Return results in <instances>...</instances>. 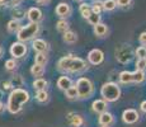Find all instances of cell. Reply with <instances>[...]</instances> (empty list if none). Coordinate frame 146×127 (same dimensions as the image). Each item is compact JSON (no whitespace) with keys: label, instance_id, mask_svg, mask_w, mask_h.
Instances as JSON below:
<instances>
[{"label":"cell","instance_id":"obj_1","mask_svg":"<svg viewBox=\"0 0 146 127\" xmlns=\"http://www.w3.org/2000/svg\"><path fill=\"white\" fill-rule=\"evenodd\" d=\"M29 93L26 89L22 88H14L10 92L9 97H8V103H7V109L12 114H17L22 111L23 106L29 102Z\"/></svg>","mask_w":146,"mask_h":127},{"label":"cell","instance_id":"obj_2","mask_svg":"<svg viewBox=\"0 0 146 127\" xmlns=\"http://www.w3.org/2000/svg\"><path fill=\"white\" fill-rule=\"evenodd\" d=\"M88 69V64L80 57L75 56H65L60 59L57 63V70L61 72H71V74H80Z\"/></svg>","mask_w":146,"mask_h":127},{"label":"cell","instance_id":"obj_3","mask_svg":"<svg viewBox=\"0 0 146 127\" xmlns=\"http://www.w3.org/2000/svg\"><path fill=\"white\" fill-rule=\"evenodd\" d=\"M100 95L106 102L113 103L121 98V88L117 83L108 81V83L103 84L102 88H100Z\"/></svg>","mask_w":146,"mask_h":127},{"label":"cell","instance_id":"obj_4","mask_svg":"<svg viewBox=\"0 0 146 127\" xmlns=\"http://www.w3.org/2000/svg\"><path fill=\"white\" fill-rule=\"evenodd\" d=\"M40 33V23H28L26 25H22L21 29L17 32V38L18 41L21 42H28V41H32L35 39L36 36Z\"/></svg>","mask_w":146,"mask_h":127},{"label":"cell","instance_id":"obj_5","mask_svg":"<svg viewBox=\"0 0 146 127\" xmlns=\"http://www.w3.org/2000/svg\"><path fill=\"white\" fill-rule=\"evenodd\" d=\"M76 89H78V94H79L80 99H88L93 95L94 93V85L92 83L90 79L88 78H79L76 81Z\"/></svg>","mask_w":146,"mask_h":127},{"label":"cell","instance_id":"obj_6","mask_svg":"<svg viewBox=\"0 0 146 127\" xmlns=\"http://www.w3.org/2000/svg\"><path fill=\"white\" fill-rule=\"evenodd\" d=\"M132 57H133V51L131 49V46H128V45H123L118 50H116V59L121 64L126 65L131 63Z\"/></svg>","mask_w":146,"mask_h":127},{"label":"cell","instance_id":"obj_7","mask_svg":"<svg viewBox=\"0 0 146 127\" xmlns=\"http://www.w3.org/2000/svg\"><path fill=\"white\" fill-rule=\"evenodd\" d=\"M27 51H28V49H27L26 43H24V42L18 41V42L12 43L9 52H10V55H12L14 59H22V57H24V56L27 55Z\"/></svg>","mask_w":146,"mask_h":127},{"label":"cell","instance_id":"obj_8","mask_svg":"<svg viewBox=\"0 0 146 127\" xmlns=\"http://www.w3.org/2000/svg\"><path fill=\"white\" fill-rule=\"evenodd\" d=\"M140 118V114L136 109H132V108H128V109H125L122 113V121L126 123V125H133L139 121Z\"/></svg>","mask_w":146,"mask_h":127},{"label":"cell","instance_id":"obj_9","mask_svg":"<svg viewBox=\"0 0 146 127\" xmlns=\"http://www.w3.org/2000/svg\"><path fill=\"white\" fill-rule=\"evenodd\" d=\"M88 61L92 65H100L104 61V53L99 49H93L88 53Z\"/></svg>","mask_w":146,"mask_h":127},{"label":"cell","instance_id":"obj_10","mask_svg":"<svg viewBox=\"0 0 146 127\" xmlns=\"http://www.w3.org/2000/svg\"><path fill=\"white\" fill-rule=\"evenodd\" d=\"M27 18L29 19V22L40 23L42 19H43V14H42L41 9H38V8H29L27 12Z\"/></svg>","mask_w":146,"mask_h":127},{"label":"cell","instance_id":"obj_11","mask_svg":"<svg viewBox=\"0 0 146 127\" xmlns=\"http://www.w3.org/2000/svg\"><path fill=\"white\" fill-rule=\"evenodd\" d=\"M55 13L57 17L65 19L67 17H70V14H71V7H70L67 3H60V4L56 7Z\"/></svg>","mask_w":146,"mask_h":127},{"label":"cell","instance_id":"obj_12","mask_svg":"<svg viewBox=\"0 0 146 127\" xmlns=\"http://www.w3.org/2000/svg\"><path fill=\"white\" fill-rule=\"evenodd\" d=\"M107 103H108V102H106L104 99H97L92 104V109L98 114L104 113V112L108 111V104Z\"/></svg>","mask_w":146,"mask_h":127},{"label":"cell","instance_id":"obj_13","mask_svg":"<svg viewBox=\"0 0 146 127\" xmlns=\"http://www.w3.org/2000/svg\"><path fill=\"white\" fill-rule=\"evenodd\" d=\"M32 49L36 52H46L47 49H48V45H47V42L44 39L35 38V39H32Z\"/></svg>","mask_w":146,"mask_h":127},{"label":"cell","instance_id":"obj_14","mask_svg":"<svg viewBox=\"0 0 146 127\" xmlns=\"http://www.w3.org/2000/svg\"><path fill=\"white\" fill-rule=\"evenodd\" d=\"M114 118H113V114L109 113L108 111L104 112V113H100L99 117H98V122H99L100 126H111L113 123Z\"/></svg>","mask_w":146,"mask_h":127},{"label":"cell","instance_id":"obj_15","mask_svg":"<svg viewBox=\"0 0 146 127\" xmlns=\"http://www.w3.org/2000/svg\"><path fill=\"white\" fill-rule=\"evenodd\" d=\"M72 85V80L69 78V76H66V75H64V76H60L58 78V80H57V86H58V89H61V90H65L67 88H70V86Z\"/></svg>","mask_w":146,"mask_h":127},{"label":"cell","instance_id":"obj_16","mask_svg":"<svg viewBox=\"0 0 146 127\" xmlns=\"http://www.w3.org/2000/svg\"><path fill=\"white\" fill-rule=\"evenodd\" d=\"M121 84H131L133 83V72L131 71H122L118 76Z\"/></svg>","mask_w":146,"mask_h":127},{"label":"cell","instance_id":"obj_17","mask_svg":"<svg viewBox=\"0 0 146 127\" xmlns=\"http://www.w3.org/2000/svg\"><path fill=\"white\" fill-rule=\"evenodd\" d=\"M108 33V27L104 23H98L97 25H94V35L97 37H104Z\"/></svg>","mask_w":146,"mask_h":127},{"label":"cell","instance_id":"obj_18","mask_svg":"<svg viewBox=\"0 0 146 127\" xmlns=\"http://www.w3.org/2000/svg\"><path fill=\"white\" fill-rule=\"evenodd\" d=\"M62 39H64V42H66V43L72 45V43H75V42L78 41V35L75 32H72V31L69 29V31H66V32L64 33Z\"/></svg>","mask_w":146,"mask_h":127},{"label":"cell","instance_id":"obj_19","mask_svg":"<svg viewBox=\"0 0 146 127\" xmlns=\"http://www.w3.org/2000/svg\"><path fill=\"white\" fill-rule=\"evenodd\" d=\"M70 120V125H71L72 127H81L84 123V120L83 117L79 114H69V117H67Z\"/></svg>","mask_w":146,"mask_h":127},{"label":"cell","instance_id":"obj_20","mask_svg":"<svg viewBox=\"0 0 146 127\" xmlns=\"http://www.w3.org/2000/svg\"><path fill=\"white\" fill-rule=\"evenodd\" d=\"M79 12H80L81 15H83V18L88 19V17L93 13V10H92V5H89L88 3H81L80 7H79Z\"/></svg>","mask_w":146,"mask_h":127},{"label":"cell","instance_id":"obj_21","mask_svg":"<svg viewBox=\"0 0 146 127\" xmlns=\"http://www.w3.org/2000/svg\"><path fill=\"white\" fill-rule=\"evenodd\" d=\"M21 21H17V19H12L10 22H8V32L9 33H17L19 29H21Z\"/></svg>","mask_w":146,"mask_h":127},{"label":"cell","instance_id":"obj_22","mask_svg":"<svg viewBox=\"0 0 146 127\" xmlns=\"http://www.w3.org/2000/svg\"><path fill=\"white\" fill-rule=\"evenodd\" d=\"M65 97L67 99H78L79 98V94H78V89H76V85H71L70 88H67L65 90Z\"/></svg>","mask_w":146,"mask_h":127},{"label":"cell","instance_id":"obj_23","mask_svg":"<svg viewBox=\"0 0 146 127\" xmlns=\"http://www.w3.org/2000/svg\"><path fill=\"white\" fill-rule=\"evenodd\" d=\"M12 15H13V19H17V21H22L23 18H26L27 13L24 9H22V8L19 7H15L14 9L12 10Z\"/></svg>","mask_w":146,"mask_h":127},{"label":"cell","instance_id":"obj_24","mask_svg":"<svg viewBox=\"0 0 146 127\" xmlns=\"http://www.w3.org/2000/svg\"><path fill=\"white\" fill-rule=\"evenodd\" d=\"M31 74L33 76H37L40 78L44 74V65H40V64H35L32 67H31Z\"/></svg>","mask_w":146,"mask_h":127},{"label":"cell","instance_id":"obj_25","mask_svg":"<svg viewBox=\"0 0 146 127\" xmlns=\"http://www.w3.org/2000/svg\"><path fill=\"white\" fill-rule=\"evenodd\" d=\"M33 88L35 90H43L47 88V85H48V83H47V80H44V79L42 78H37L35 81H33Z\"/></svg>","mask_w":146,"mask_h":127},{"label":"cell","instance_id":"obj_26","mask_svg":"<svg viewBox=\"0 0 146 127\" xmlns=\"http://www.w3.org/2000/svg\"><path fill=\"white\" fill-rule=\"evenodd\" d=\"M145 79H146L145 71H142V70H136V71H133V83L141 84L142 81H145Z\"/></svg>","mask_w":146,"mask_h":127},{"label":"cell","instance_id":"obj_27","mask_svg":"<svg viewBox=\"0 0 146 127\" xmlns=\"http://www.w3.org/2000/svg\"><path fill=\"white\" fill-rule=\"evenodd\" d=\"M36 100L40 102V103H46L48 100V93L46 92V89L37 90V93H36Z\"/></svg>","mask_w":146,"mask_h":127},{"label":"cell","instance_id":"obj_28","mask_svg":"<svg viewBox=\"0 0 146 127\" xmlns=\"http://www.w3.org/2000/svg\"><path fill=\"white\" fill-rule=\"evenodd\" d=\"M56 28H57V31L58 32H61V33H65L66 31H69V23H67V21L66 19H64V18H61L60 21L56 23Z\"/></svg>","mask_w":146,"mask_h":127},{"label":"cell","instance_id":"obj_29","mask_svg":"<svg viewBox=\"0 0 146 127\" xmlns=\"http://www.w3.org/2000/svg\"><path fill=\"white\" fill-rule=\"evenodd\" d=\"M47 63V56L46 52H37L35 56V64H40V65H46Z\"/></svg>","mask_w":146,"mask_h":127},{"label":"cell","instance_id":"obj_30","mask_svg":"<svg viewBox=\"0 0 146 127\" xmlns=\"http://www.w3.org/2000/svg\"><path fill=\"white\" fill-rule=\"evenodd\" d=\"M103 5H104L106 12H112V10H114L117 7H118L116 0H104V1H103Z\"/></svg>","mask_w":146,"mask_h":127},{"label":"cell","instance_id":"obj_31","mask_svg":"<svg viewBox=\"0 0 146 127\" xmlns=\"http://www.w3.org/2000/svg\"><path fill=\"white\" fill-rule=\"evenodd\" d=\"M100 19H102L100 14H98V13H92L88 17V19H86V21L89 22V24H92V25H97L98 23H100Z\"/></svg>","mask_w":146,"mask_h":127},{"label":"cell","instance_id":"obj_32","mask_svg":"<svg viewBox=\"0 0 146 127\" xmlns=\"http://www.w3.org/2000/svg\"><path fill=\"white\" fill-rule=\"evenodd\" d=\"M92 10L93 13H98L100 14L104 10V5H103V1H99V0H95V1L92 4Z\"/></svg>","mask_w":146,"mask_h":127},{"label":"cell","instance_id":"obj_33","mask_svg":"<svg viewBox=\"0 0 146 127\" xmlns=\"http://www.w3.org/2000/svg\"><path fill=\"white\" fill-rule=\"evenodd\" d=\"M5 69L8 71H13V70L17 69V61L15 59H10V60H7L5 61Z\"/></svg>","mask_w":146,"mask_h":127},{"label":"cell","instance_id":"obj_34","mask_svg":"<svg viewBox=\"0 0 146 127\" xmlns=\"http://www.w3.org/2000/svg\"><path fill=\"white\" fill-rule=\"evenodd\" d=\"M10 81H12L13 86H15V88H19V86L23 85V78L21 75H14Z\"/></svg>","mask_w":146,"mask_h":127},{"label":"cell","instance_id":"obj_35","mask_svg":"<svg viewBox=\"0 0 146 127\" xmlns=\"http://www.w3.org/2000/svg\"><path fill=\"white\" fill-rule=\"evenodd\" d=\"M135 55L137 56V59H146V47L145 46L137 47L136 51H135Z\"/></svg>","mask_w":146,"mask_h":127},{"label":"cell","instance_id":"obj_36","mask_svg":"<svg viewBox=\"0 0 146 127\" xmlns=\"http://www.w3.org/2000/svg\"><path fill=\"white\" fill-rule=\"evenodd\" d=\"M136 70H146V59H137L136 61Z\"/></svg>","mask_w":146,"mask_h":127},{"label":"cell","instance_id":"obj_37","mask_svg":"<svg viewBox=\"0 0 146 127\" xmlns=\"http://www.w3.org/2000/svg\"><path fill=\"white\" fill-rule=\"evenodd\" d=\"M131 1H132V0H117V5L121 8H126L131 4Z\"/></svg>","mask_w":146,"mask_h":127},{"label":"cell","instance_id":"obj_38","mask_svg":"<svg viewBox=\"0 0 146 127\" xmlns=\"http://www.w3.org/2000/svg\"><path fill=\"white\" fill-rule=\"evenodd\" d=\"M1 85H3V89H4V90H10L13 88V84H12V81H10V80L9 81H3Z\"/></svg>","mask_w":146,"mask_h":127},{"label":"cell","instance_id":"obj_39","mask_svg":"<svg viewBox=\"0 0 146 127\" xmlns=\"http://www.w3.org/2000/svg\"><path fill=\"white\" fill-rule=\"evenodd\" d=\"M139 41L142 46H146V32H142L141 35L139 36Z\"/></svg>","mask_w":146,"mask_h":127},{"label":"cell","instance_id":"obj_40","mask_svg":"<svg viewBox=\"0 0 146 127\" xmlns=\"http://www.w3.org/2000/svg\"><path fill=\"white\" fill-rule=\"evenodd\" d=\"M5 109H7V106H5V104L3 103L1 100H0V114H1V113H4V111H5Z\"/></svg>","mask_w":146,"mask_h":127},{"label":"cell","instance_id":"obj_41","mask_svg":"<svg viewBox=\"0 0 146 127\" xmlns=\"http://www.w3.org/2000/svg\"><path fill=\"white\" fill-rule=\"evenodd\" d=\"M21 1V0H9V3H8V5H10V7H15L18 3Z\"/></svg>","mask_w":146,"mask_h":127},{"label":"cell","instance_id":"obj_42","mask_svg":"<svg viewBox=\"0 0 146 127\" xmlns=\"http://www.w3.org/2000/svg\"><path fill=\"white\" fill-rule=\"evenodd\" d=\"M140 109H141L142 112H145V113H146V100H144L141 104H140Z\"/></svg>","mask_w":146,"mask_h":127},{"label":"cell","instance_id":"obj_43","mask_svg":"<svg viewBox=\"0 0 146 127\" xmlns=\"http://www.w3.org/2000/svg\"><path fill=\"white\" fill-rule=\"evenodd\" d=\"M8 3H9V0H0V7H3V5H8Z\"/></svg>","mask_w":146,"mask_h":127},{"label":"cell","instance_id":"obj_44","mask_svg":"<svg viewBox=\"0 0 146 127\" xmlns=\"http://www.w3.org/2000/svg\"><path fill=\"white\" fill-rule=\"evenodd\" d=\"M50 0H36V3H38V4H46V3H48Z\"/></svg>","mask_w":146,"mask_h":127},{"label":"cell","instance_id":"obj_45","mask_svg":"<svg viewBox=\"0 0 146 127\" xmlns=\"http://www.w3.org/2000/svg\"><path fill=\"white\" fill-rule=\"evenodd\" d=\"M1 55H3V49L0 47V56H1Z\"/></svg>","mask_w":146,"mask_h":127},{"label":"cell","instance_id":"obj_46","mask_svg":"<svg viewBox=\"0 0 146 127\" xmlns=\"http://www.w3.org/2000/svg\"><path fill=\"white\" fill-rule=\"evenodd\" d=\"M75 1H80V0H75Z\"/></svg>","mask_w":146,"mask_h":127},{"label":"cell","instance_id":"obj_47","mask_svg":"<svg viewBox=\"0 0 146 127\" xmlns=\"http://www.w3.org/2000/svg\"><path fill=\"white\" fill-rule=\"evenodd\" d=\"M102 127H108V126H102Z\"/></svg>","mask_w":146,"mask_h":127},{"label":"cell","instance_id":"obj_48","mask_svg":"<svg viewBox=\"0 0 146 127\" xmlns=\"http://www.w3.org/2000/svg\"><path fill=\"white\" fill-rule=\"evenodd\" d=\"M0 97H1V93H0Z\"/></svg>","mask_w":146,"mask_h":127}]
</instances>
